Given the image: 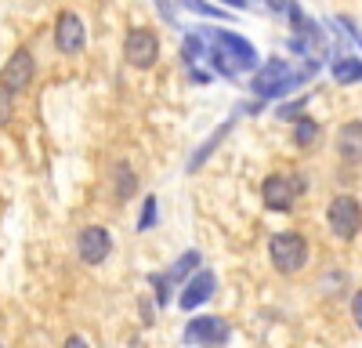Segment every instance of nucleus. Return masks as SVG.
Segmentation results:
<instances>
[{
	"instance_id": "nucleus-1",
	"label": "nucleus",
	"mask_w": 362,
	"mask_h": 348,
	"mask_svg": "<svg viewBox=\"0 0 362 348\" xmlns=\"http://www.w3.org/2000/svg\"><path fill=\"white\" fill-rule=\"evenodd\" d=\"M199 37L206 44V62L221 76H239L257 69V51L247 37L232 33V29H199Z\"/></svg>"
},
{
	"instance_id": "nucleus-2",
	"label": "nucleus",
	"mask_w": 362,
	"mask_h": 348,
	"mask_svg": "<svg viewBox=\"0 0 362 348\" xmlns=\"http://www.w3.org/2000/svg\"><path fill=\"white\" fill-rule=\"evenodd\" d=\"M319 69V62H308V66H290V62H283V58H268V62L254 73V80H250V91L257 95V98H279V95H290V91H297L300 83H305L312 73Z\"/></svg>"
},
{
	"instance_id": "nucleus-3",
	"label": "nucleus",
	"mask_w": 362,
	"mask_h": 348,
	"mask_svg": "<svg viewBox=\"0 0 362 348\" xmlns=\"http://www.w3.org/2000/svg\"><path fill=\"white\" fill-rule=\"evenodd\" d=\"M268 257H272V265H276V272L297 276L300 269L308 265L312 247H308V240L300 236V232H276V236L268 240Z\"/></svg>"
},
{
	"instance_id": "nucleus-4",
	"label": "nucleus",
	"mask_w": 362,
	"mask_h": 348,
	"mask_svg": "<svg viewBox=\"0 0 362 348\" xmlns=\"http://www.w3.org/2000/svg\"><path fill=\"white\" fill-rule=\"evenodd\" d=\"M326 221H329V232H334L337 240H355L358 232H362V207H358V199L341 192L329 199V211H326Z\"/></svg>"
},
{
	"instance_id": "nucleus-5",
	"label": "nucleus",
	"mask_w": 362,
	"mask_h": 348,
	"mask_svg": "<svg viewBox=\"0 0 362 348\" xmlns=\"http://www.w3.org/2000/svg\"><path fill=\"white\" fill-rule=\"evenodd\" d=\"M124 58L134 69H153L160 62V37H156V29L134 25L127 33V40H124Z\"/></svg>"
},
{
	"instance_id": "nucleus-6",
	"label": "nucleus",
	"mask_w": 362,
	"mask_h": 348,
	"mask_svg": "<svg viewBox=\"0 0 362 348\" xmlns=\"http://www.w3.org/2000/svg\"><path fill=\"white\" fill-rule=\"evenodd\" d=\"M228 341V323L221 315H196L185 327V344L196 348H221Z\"/></svg>"
},
{
	"instance_id": "nucleus-7",
	"label": "nucleus",
	"mask_w": 362,
	"mask_h": 348,
	"mask_svg": "<svg viewBox=\"0 0 362 348\" xmlns=\"http://www.w3.org/2000/svg\"><path fill=\"white\" fill-rule=\"evenodd\" d=\"M300 185L297 178H286V174H268L264 185H261V199H264V207L268 211H290L293 207V199L300 196Z\"/></svg>"
},
{
	"instance_id": "nucleus-8",
	"label": "nucleus",
	"mask_w": 362,
	"mask_h": 348,
	"mask_svg": "<svg viewBox=\"0 0 362 348\" xmlns=\"http://www.w3.org/2000/svg\"><path fill=\"white\" fill-rule=\"evenodd\" d=\"M76 254H80V261H87V265H102V261L112 254L109 228H102V225H83L80 236H76Z\"/></svg>"
},
{
	"instance_id": "nucleus-9",
	"label": "nucleus",
	"mask_w": 362,
	"mask_h": 348,
	"mask_svg": "<svg viewBox=\"0 0 362 348\" xmlns=\"http://www.w3.org/2000/svg\"><path fill=\"white\" fill-rule=\"evenodd\" d=\"M218 290V276L210 272V269H199L196 276H189L185 283H181V294H177V305L181 312H196L199 305L210 301V294Z\"/></svg>"
},
{
	"instance_id": "nucleus-10",
	"label": "nucleus",
	"mask_w": 362,
	"mask_h": 348,
	"mask_svg": "<svg viewBox=\"0 0 362 348\" xmlns=\"http://www.w3.org/2000/svg\"><path fill=\"white\" fill-rule=\"evenodd\" d=\"M33 76H37V62H33V54H29L25 47H18L4 62V69H0V83H4L11 95L15 91H25V87L33 83Z\"/></svg>"
},
{
	"instance_id": "nucleus-11",
	"label": "nucleus",
	"mask_w": 362,
	"mask_h": 348,
	"mask_svg": "<svg viewBox=\"0 0 362 348\" xmlns=\"http://www.w3.org/2000/svg\"><path fill=\"white\" fill-rule=\"evenodd\" d=\"M87 44V29L80 22L76 11H62L54 18V47L62 51V54H80Z\"/></svg>"
},
{
	"instance_id": "nucleus-12",
	"label": "nucleus",
	"mask_w": 362,
	"mask_h": 348,
	"mask_svg": "<svg viewBox=\"0 0 362 348\" xmlns=\"http://www.w3.org/2000/svg\"><path fill=\"white\" fill-rule=\"evenodd\" d=\"M337 153L344 163H362V120H348L337 131Z\"/></svg>"
},
{
	"instance_id": "nucleus-13",
	"label": "nucleus",
	"mask_w": 362,
	"mask_h": 348,
	"mask_svg": "<svg viewBox=\"0 0 362 348\" xmlns=\"http://www.w3.org/2000/svg\"><path fill=\"white\" fill-rule=\"evenodd\" d=\"M134 192H138V174H134L127 163H116V167H112V196H116L119 203H127Z\"/></svg>"
},
{
	"instance_id": "nucleus-14",
	"label": "nucleus",
	"mask_w": 362,
	"mask_h": 348,
	"mask_svg": "<svg viewBox=\"0 0 362 348\" xmlns=\"http://www.w3.org/2000/svg\"><path fill=\"white\" fill-rule=\"evenodd\" d=\"M329 73H334V80H337V83H362V62H358V58H351V54L334 58Z\"/></svg>"
},
{
	"instance_id": "nucleus-15",
	"label": "nucleus",
	"mask_w": 362,
	"mask_h": 348,
	"mask_svg": "<svg viewBox=\"0 0 362 348\" xmlns=\"http://www.w3.org/2000/svg\"><path fill=\"white\" fill-rule=\"evenodd\" d=\"M196 265H199V250H185V254H181V257L174 261V265L163 272V276H167V283H170V286H174V283L181 286V283L189 279V272H192Z\"/></svg>"
},
{
	"instance_id": "nucleus-16",
	"label": "nucleus",
	"mask_w": 362,
	"mask_h": 348,
	"mask_svg": "<svg viewBox=\"0 0 362 348\" xmlns=\"http://www.w3.org/2000/svg\"><path fill=\"white\" fill-rule=\"evenodd\" d=\"M228 131H232V120H228V124H221V127H218V131H214V134H210V138H206V141L199 145V149L192 153V160H189V170H199V167H203V160H206L210 153H214V149H218V145H221V138H225Z\"/></svg>"
},
{
	"instance_id": "nucleus-17",
	"label": "nucleus",
	"mask_w": 362,
	"mask_h": 348,
	"mask_svg": "<svg viewBox=\"0 0 362 348\" xmlns=\"http://www.w3.org/2000/svg\"><path fill=\"white\" fill-rule=\"evenodd\" d=\"M319 138V124L308 120V116H300V120H293V145L297 149H308V145H315Z\"/></svg>"
},
{
	"instance_id": "nucleus-18",
	"label": "nucleus",
	"mask_w": 362,
	"mask_h": 348,
	"mask_svg": "<svg viewBox=\"0 0 362 348\" xmlns=\"http://www.w3.org/2000/svg\"><path fill=\"white\" fill-rule=\"evenodd\" d=\"M156 214H160V203L156 196H145V207H141V218H138V232H148L156 225Z\"/></svg>"
},
{
	"instance_id": "nucleus-19",
	"label": "nucleus",
	"mask_w": 362,
	"mask_h": 348,
	"mask_svg": "<svg viewBox=\"0 0 362 348\" xmlns=\"http://www.w3.org/2000/svg\"><path fill=\"white\" fill-rule=\"evenodd\" d=\"M181 8H189V11H196V15H206V18H228L221 8H214V4H206V0H177Z\"/></svg>"
},
{
	"instance_id": "nucleus-20",
	"label": "nucleus",
	"mask_w": 362,
	"mask_h": 348,
	"mask_svg": "<svg viewBox=\"0 0 362 348\" xmlns=\"http://www.w3.org/2000/svg\"><path fill=\"white\" fill-rule=\"evenodd\" d=\"M11 116H15V95L8 91L4 83H0V127H4Z\"/></svg>"
},
{
	"instance_id": "nucleus-21",
	"label": "nucleus",
	"mask_w": 362,
	"mask_h": 348,
	"mask_svg": "<svg viewBox=\"0 0 362 348\" xmlns=\"http://www.w3.org/2000/svg\"><path fill=\"white\" fill-rule=\"evenodd\" d=\"M153 286H156L160 305H167V298H170V283H167V276H163V272H160V276H153Z\"/></svg>"
},
{
	"instance_id": "nucleus-22",
	"label": "nucleus",
	"mask_w": 362,
	"mask_h": 348,
	"mask_svg": "<svg viewBox=\"0 0 362 348\" xmlns=\"http://www.w3.org/2000/svg\"><path fill=\"white\" fill-rule=\"evenodd\" d=\"M300 109H305V98H300V102H286L279 109V116H283V120H300Z\"/></svg>"
},
{
	"instance_id": "nucleus-23",
	"label": "nucleus",
	"mask_w": 362,
	"mask_h": 348,
	"mask_svg": "<svg viewBox=\"0 0 362 348\" xmlns=\"http://www.w3.org/2000/svg\"><path fill=\"white\" fill-rule=\"evenodd\" d=\"M351 319H355V327L362 330V290H355V298H351Z\"/></svg>"
},
{
	"instance_id": "nucleus-24",
	"label": "nucleus",
	"mask_w": 362,
	"mask_h": 348,
	"mask_svg": "<svg viewBox=\"0 0 362 348\" xmlns=\"http://www.w3.org/2000/svg\"><path fill=\"white\" fill-rule=\"evenodd\" d=\"M62 348H90V344H87V341H83L80 334H73V337H69V341H66Z\"/></svg>"
},
{
	"instance_id": "nucleus-25",
	"label": "nucleus",
	"mask_w": 362,
	"mask_h": 348,
	"mask_svg": "<svg viewBox=\"0 0 362 348\" xmlns=\"http://www.w3.org/2000/svg\"><path fill=\"white\" fill-rule=\"evenodd\" d=\"M341 25H344V29H348V33H351V37H355V40L362 44V33H358V29H355V22H351V18H341Z\"/></svg>"
},
{
	"instance_id": "nucleus-26",
	"label": "nucleus",
	"mask_w": 362,
	"mask_h": 348,
	"mask_svg": "<svg viewBox=\"0 0 362 348\" xmlns=\"http://www.w3.org/2000/svg\"><path fill=\"white\" fill-rule=\"evenodd\" d=\"M0 348H4V344H0Z\"/></svg>"
}]
</instances>
